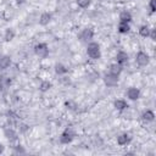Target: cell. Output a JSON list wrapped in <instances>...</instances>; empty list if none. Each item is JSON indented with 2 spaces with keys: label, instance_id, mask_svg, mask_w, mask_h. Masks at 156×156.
<instances>
[{
  "label": "cell",
  "instance_id": "52a82bcc",
  "mask_svg": "<svg viewBox=\"0 0 156 156\" xmlns=\"http://www.w3.org/2000/svg\"><path fill=\"white\" fill-rule=\"evenodd\" d=\"M139 95H140V91H139L138 88L132 87V88H129V89L127 90V96H128L130 100H136V99L139 98Z\"/></svg>",
  "mask_w": 156,
  "mask_h": 156
},
{
  "label": "cell",
  "instance_id": "8992f818",
  "mask_svg": "<svg viewBox=\"0 0 156 156\" xmlns=\"http://www.w3.org/2000/svg\"><path fill=\"white\" fill-rule=\"evenodd\" d=\"M104 80H105V84H106L107 87H115V85H117V83H118V76L112 74V73H108V74L105 76Z\"/></svg>",
  "mask_w": 156,
  "mask_h": 156
},
{
  "label": "cell",
  "instance_id": "6da1fadb",
  "mask_svg": "<svg viewBox=\"0 0 156 156\" xmlns=\"http://www.w3.org/2000/svg\"><path fill=\"white\" fill-rule=\"evenodd\" d=\"M87 54H88V56L90 57V58H94V60H96V58H99L100 57V46H99V44L98 43H89L88 44V48H87Z\"/></svg>",
  "mask_w": 156,
  "mask_h": 156
},
{
  "label": "cell",
  "instance_id": "e0dca14e",
  "mask_svg": "<svg viewBox=\"0 0 156 156\" xmlns=\"http://www.w3.org/2000/svg\"><path fill=\"white\" fill-rule=\"evenodd\" d=\"M139 34H140L141 37H144V38L149 37V34H150V28H149L147 26H141L140 29H139Z\"/></svg>",
  "mask_w": 156,
  "mask_h": 156
},
{
  "label": "cell",
  "instance_id": "30bf717a",
  "mask_svg": "<svg viewBox=\"0 0 156 156\" xmlns=\"http://www.w3.org/2000/svg\"><path fill=\"white\" fill-rule=\"evenodd\" d=\"M11 65V58L9 56H1L0 57V69H6Z\"/></svg>",
  "mask_w": 156,
  "mask_h": 156
},
{
  "label": "cell",
  "instance_id": "3957f363",
  "mask_svg": "<svg viewBox=\"0 0 156 156\" xmlns=\"http://www.w3.org/2000/svg\"><path fill=\"white\" fill-rule=\"evenodd\" d=\"M73 138H74V132H73L71 128H67V129H65V132L61 134L60 141H61L62 144H68V143H71V141L73 140Z\"/></svg>",
  "mask_w": 156,
  "mask_h": 156
},
{
  "label": "cell",
  "instance_id": "7a4b0ae2",
  "mask_svg": "<svg viewBox=\"0 0 156 156\" xmlns=\"http://www.w3.org/2000/svg\"><path fill=\"white\" fill-rule=\"evenodd\" d=\"M34 51H35V54H37L39 57H41V58H44V57H46V56L49 55L48 45H46V44H44V43L37 44V45H35V48H34Z\"/></svg>",
  "mask_w": 156,
  "mask_h": 156
},
{
  "label": "cell",
  "instance_id": "f1b7e54d",
  "mask_svg": "<svg viewBox=\"0 0 156 156\" xmlns=\"http://www.w3.org/2000/svg\"><path fill=\"white\" fill-rule=\"evenodd\" d=\"M4 149H5V147H4V146L0 144V154H2V152H4Z\"/></svg>",
  "mask_w": 156,
  "mask_h": 156
},
{
  "label": "cell",
  "instance_id": "2e32d148",
  "mask_svg": "<svg viewBox=\"0 0 156 156\" xmlns=\"http://www.w3.org/2000/svg\"><path fill=\"white\" fill-rule=\"evenodd\" d=\"M119 20L121 22H130L132 21V15L128 11H123L119 13Z\"/></svg>",
  "mask_w": 156,
  "mask_h": 156
},
{
  "label": "cell",
  "instance_id": "4fadbf2b",
  "mask_svg": "<svg viewBox=\"0 0 156 156\" xmlns=\"http://www.w3.org/2000/svg\"><path fill=\"white\" fill-rule=\"evenodd\" d=\"M113 105H115V108H117V110H119V111H122V110H124V108L128 107V104H127L124 100H122V99L116 100V101L113 102Z\"/></svg>",
  "mask_w": 156,
  "mask_h": 156
},
{
  "label": "cell",
  "instance_id": "4316f807",
  "mask_svg": "<svg viewBox=\"0 0 156 156\" xmlns=\"http://www.w3.org/2000/svg\"><path fill=\"white\" fill-rule=\"evenodd\" d=\"M149 35L151 37V39H152V40H155V38H156V32H155V29H151Z\"/></svg>",
  "mask_w": 156,
  "mask_h": 156
},
{
  "label": "cell",
  "instance_id": "f546056e",
  "mask_svg": "<svg viewBox=\"0 0 156 156\" xmlns=\"http://www.w3.org/2000/svg\"><path fill=\"white\" fill-rule=\"evenodd\" d=\"M1 90H2V87H1V84H0V93H1Z\"/></svg>",
  "mask_w": 156,
  "mask_h": 156
},
{
  "label": "cell",
  "instance_id": "277c9868",
  "mask_svg": "<svg viewBox=\"0 0 156 156\" xmlns=\"http://www.w3.org/2000/svg\"><path fill=\"white\" fill-rule=\"evenodd\" d=\"M135 61L139 66H146L149 63V56L144 51H139L135 56Z\"/></svg>",
  "mask_w": 156,
  "mask_h": 156
},
{
  "label": "cell",
  "instance_id": "8fae6325",
  "mask_svg": "<svg viewBox=\"0 0 156 156\" xmlns=\"http://www.w3.org/2000/svg\"><path fill=\"white\" fill-rule=\"evenodd\" d=\"M141 118H143L144 121H146V122H152V121L155 119V113H154L151 110H146V111L143 112Z\"/></svg>",
  "mask_w": 156,
  "mask_h": 156
},
{
  "label": "cell",
  "instance_id": "484cf974",
  "mask_svg": "<svg viewBox=\"0 0 156 156\" xmlns=\"http://www.w3.org/2000/svg\"><path fill=\"white\" fill-rule=\"evenodd\" d=\"M66 106H67V107H69V108H72V110H74V108H76V105H74L72 101H67V102H66Z\"/></svg>",
  "mask_w": 156,
  "mask_h": 156
},
{
  "label": "cell",
  "instance_id": "5b68a950",
  "mask_svg": "<svg viewBox=\"0 0 156 156\" xmlns=\"http://www.w3.org/2000/svg\"><path fill=\"white\" fill-rule=\"evenodd\" d=\"M93 37H94V32H93V29H90V28L83 29V30L80 32V34H79V39H80L82 41H90V40L93 39Z\"/></svg>",
  "mask_w": 156,
  "mask_h": 156
},
{
  "label": "cell",
  "instance_id": "ac0fdd59",
  "mask_svg": "<svg viewBox=\"0 0 156 156\" xmlns=\"http://www.w3.org/2000/svg\"><path fill=\"white\" fill-rule=\"evenodd\" d=\"M55 71H56V73H58V74H65V73H67V68L63 66V65H61V63H57L56 66H55Z\"/></svg>",
  "mask_w": 156,
  "mask_h": 156
},
{
  "label": "cell",
  "instance_id": "7402d4cb",
  "mask_svg": "<svg viewBox=\"0 0 156 156\" xmlns=\"http://www.w3.org/2000/svg\"><path fill=\"white\" fill-rule=\"evenodd\" d=\"M50 88H51V83H50V82L44 80V82L40 83V90H41V91H46V90H49Z\"/></svg>",
  "mask_w": 156,
  "mask_h": 156
},
{
  "label": "cell",
  "instance_id": "9c48e42d",
  "mask_svg": "<svg viewBox=\"0 0 156 156\" xmlns=\"http://www.w3.org/2000/svg\"><path fill=\"white\" fill-rule=\"evenodd\" d=\"M130 141V136H129V134H121V135H118L117 136V144L118 145H127L128 143Z\"/></svg>",
  "mask_w": 156,
  "mask_h": 156
},
{
  "label": "cell",
  "instance_id": "d4e9b609",
  "mask_svg": "<svg viewBox=\"0 0 156 156\" xmlns=\"http://www.w3.org/2000/svg\"><path fill=\"white\" fill-rule=\"evenodd\" d=\"M149 6H150V10H151V12H155V10H156V4H155V0H150V2H149Z\"/></svg>",
  "mask_w": 156,
  "mask_h": 156
},
{
  "label": "cell",
  "instance_id": "9a60e30c",
  "mask_svg": "<svg viewBox=\"0 0 156 156\" xmlns=\"http://www.w3.org/2000/svg\"><path fill=\"white\" fill-rule=\"evenodd\" d=\"M121 72H122V66H121V65H118V63H113V65L110 66V73L118 76Z\"/></svg>",
  "mask_w": 156,
  "mask_h": 156
},
{
  "label": "cell",
  "instance_id": "d6986e66",
  "mask_svg": "<svg viewBox=\"0 0 156 156\" xmlns=\"http://www.w3.org/2000/svg\"><path fill=\"white\" fill-rule=\"evenodd\" d=\"M5 136H6L9 140H15V139L17 138L16 133H15L12 129H6V130H5Z\"/></svg>",
  "mask_w": 156,
  "mask_h": 156
},
{
  "label": "cell",
  "instance_id": "603a6c76",
  "mask_svg": "<svg viewBox=\"0 0 156 156\" xmlns=\"http://www.w3.org/2000/svg\"><path fill=\"white\" fill-rule=\"evenodd\" d=\"M77 4H78L79 7L85 9V7H88L90 5V0H77Z\"/></svg>",
  "mask_w": 156,
  "mask_h": 156
},
{
  "label": "cell",
  "instance_id": "7c38bea8",
  "mask_svg": "<svg viewBox=\"0 0 156 156\" xmlns=\"http://www.w3.org/2000/svg\"><path fill=\"white\" fill-rule=\"evenodd\" d=\"M50 21H51V13H49V12L41 13V16H40V18H39V23H40L41 26H46Z\"/></svg>",
  "mask_w": 156,
  "mask_h": 156
},
{
  "label": "cell",
  "instance_id": "5bb4252c",
  "mask_svg": "<svg viewBox=\"0 0 156 156\" xmlns=\"http://www.w3.org/2000/svg\"><path fill=\"white\" fill-rule=\"evenodd\" d=\"M130 29V26L128 24V22H119L118 24V32L124 34V33H128Z\"/></svg>",
  "mask_w": 156,
  "mask_h": 156
},
{
  "label": "cell",
  "instance_id": "ba28073f",
  "mask_svg": "<svg viewBox=\"0 0 156 156\" xmlns=\"http://www.w3.org/2000/svg\"><path fill=\"white\" fill-rule=\"evenodd\" d=\"M116 58H117V63L122 66V65L127 63V61H128V55H127V52H124V51H119V52L117 54Z\"/></svg>",
  "mask_w": 156,
  "mask_h": 156
},
{
  "label": "cell",
  "instance_id": "44dd1931",
  "mask_svg": "<svg viewBox=\"0 0 156 156\" xmlns=\"http://www.w3.org/2000/svg\"><path fill=\"white\" fill-rule=\"evenodd\" d=\"M13 37H15V32L12 30V29H6V32H5V40L6 41H10V40H12L13 39Z\"/></svg>",
  "mask_w": 156,
  "mask_h": 156
},
{
  "label": "cell",
  "instance_id": "83f0119b",
  "mask_svg": "<svg viewBox=\"0 0 156 156\" xmlns=\"http://www.w3.org/2000/svg\"><path fill=\"white\" fill-rule=\"evenodd\" d=\"M16 152H17V154H20V152H21V154H24L26 151H24V149H23L22 146H17V147H16Z\"/></svg>",
  "mask_w": 156,
  "mask_h": 156
},
{
  "label": "cell",
  "instance_id": "cb8c5ba5",
  "mask_svg": "<svg viewBox=\"0 0 156 156\" xmlns=\"http://www.w3.org/2000/svg\"><path fill=\"white\" fill-rule=\"evenodd\" d=\"M18 128H20V132H21V133H24V132H27V130L29 129V127H28L27 124H24V123L20 124V127H18Z\"/></svg>",
  "mask_w": 156,
  "mask_h": 156
},
{
  "label": "cell",
  "instance_id": "ffe728a7",
  "mask_svg": "<svg viewBox=\"0 0 156 156\" xmlns=\"http://www.w3.org/2000/svg\"><path fill=\"white\" fill-rule=\"evenodd\" d=\"M0 84H1L2 88H7V87L11 84V79L2 76V77H0Z\"/></svg>",
  "mask_w": 156,
  "mask_h": 156
}]
</instances>
